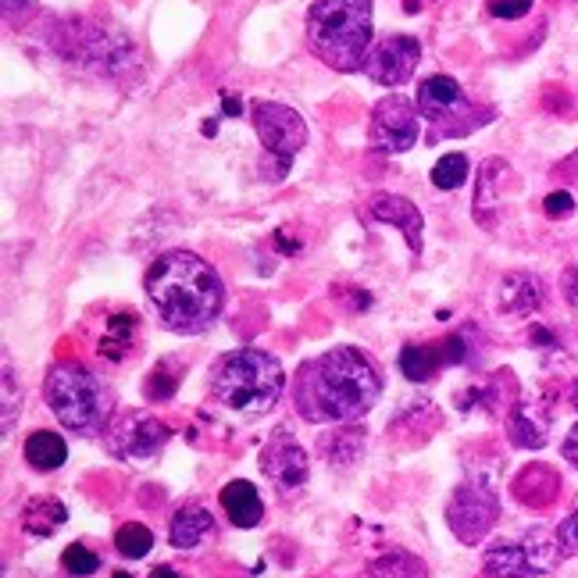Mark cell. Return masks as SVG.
I'll list each match as a JSON object with an SVG mask.
<instances>
[{
  "label": "cell",
  "mask_w": 578,
  "mask_h": 578,
  "mask_svg": "<svg viewBox=\"0 0 578 578\" xmlns=\"http://www.w3.org/2000/svg\"><path fill=\"white\" fill-rule=\"evenodd\" d=\"M383 397V375L357 346H332L303 361L293 378V407L311 425H350Z\"/></svg>",
  "instance_id": "6da1fadb"
},
{
  "label": "cell",
  "mask_w": 578,
  "mask_h": 578,
  "mask_svg": "<svg viewBox=\"0 0 578 578\" xmlns=\"http://www.w3.org/2000/svg\"><path fill=\"white\" fill-rule=\"evenodd\" d=\"M147 300L154 303L161 329L175 336H201L218 322L225 308V282L201 254L164 250L147 268Z\"/></svg>",
  "instance_id": "7a4b0ae2"
},
{
  "label": "cell",
  "mask_w": 578,
  "mask_h": 578,
  "mask_svg": "<svg viewBox=\"0 0 578 578\" xmlns=\"http://www.w3.org/2000/svg\"><path fill=\"white\" fill-rule=\"evenodd\" d=\"M375 40V0H314L308 47L332 72H357Z\"/></svg>",
  "instance_id": "3957f363"
},
{
  "label": "cell",
  "mask_w": 578,
  "mask_h": 578,
  "mask_svg": "<svg viewBox=\"0 0 578 578\" xmlns=\"http://www.w3.org/2000/svg\"><path fill=\"white\" fill-rule=\"evenodd\" d=\"M286 389V372L276 354L257 346H239L211 364V393L222 407L236 415L261 418L279 404Z\"/></svg>",
  "instance_id": "277c9868"
},
{
  "label": "cell",
  "mask_w": 578,
  "mask_h": 578,
  "mask_svg": "<svg viewBox=\"0 0 578 578\" xmlns=\"http://www.w3.org/2000/svg\"><path fill=\"white\" fill-rule=\"evenodd\" d=\"M43 397H47L54 418L75 436H97L111 421V393L79 361H57L43 378Z\"/></svg>",
  "instance_id": "5b68a950"
},
{
  "label": "cell",
  "mask_w": 578,
  "mask_h": 578,
  "mask_svg": "<svg viewBox=\"0 0 578 578\" xmlns=\"http://www.w3.org/2000/svg\"><path fill=\"white\" fill-rule=\"evenodd\" d=\"M418 115L429 121V143H439L447 136H468L475 132L485 121H493V108L490 104H475L471 100L458 79H450V75H429V79H421L418 86Z\"/></svg>",
  "instance_id": "8992f818"
},
{
  "label": "cell",
  "mask_w": 578,
  "mask_h": 578,
  "mask_svg": "<svg viewBox=\"0 0 578 578\" xmlns=\"http://www.w3.org/2000/svg\"><path fill=\"white\" fill-rule=\"evenodd\" d=\"M250 121L257 140L265 147V175L282 182L289 169H293L297 154L308 147V121L300 118V111L279 100H254Z\"/></svg>",
  "instance_id": "52a82bcc"
},
{
  "label": "cell",
  "mask_w": 578,
  "mask_h": 578,
  "mask_svg": "<svg viewBox=\"0 0 578 578\" xmlns=\"http://www.w3.org/2000/svg\"><path fill=\"white\" fill-rule=\"evenodd\" d=\"M500 518V496L490 482H461L453 490L450 504H447V525L464 546H475L490 536V528Z\"/></svg>",
  "instance_id": "ba28073f"
},
{
  "label": "cell",
  "mask_w": 578,
  "mask_h": 578,
  "mask_svg": "<svg viewBox=\"0 0 578 578\" xmlns=\"http://www.w3.org/2000/svg\"><path fill=\"white\" fill-rule=\"evenodd\" d=\"M560 557L557 539L546 543L543 532L528 536L525 543H493L482 557V568L490 578H550L554 560Z\"/></svg>",
  "instance_id": "9c48e42d"
},
{
  "label": "cell",
  "mask_w": 578,
  "mask_h": 578,
  "mask_svg": "<svg viewBox=\"0 0 578 578\" xmlns=\"http://www.w3.org/2000/svg\"><path fill=\"white\" fill-rule=\"evenodd\" d=\"M104 432H108L104 436V447H108L111 458H121V461H154L172 436L169 425L154 415H147V410H129V415H121Z\"/></svg>",
  "instance_id": "30bf717a"
},
{
  "label": "cell",
  "mask_w": 578,
  "mask_h": 578,
  "mask_svg": "<svg viewBox=\"0 0 578 578\" xmlns=\"http://www.w3.org/2000/svg\"><path fill=\"white\" fill-rule=\"evenodd\" d=\"M418 136H421L418 104H410L400 94H389L375 104L368 140L378 154H404V150L418 147Z\"/></svg>",
  "instance_id": "8fae6325"
},
{
  "label": "cell",
  "mask_w": 578,
  "mask_h": 578,
  "mask_svg": "<svg viewBox=\"0 0 578 578\" xmlns=\"http://www.w3.org/2000/svg\"><path fill=\"white\" fill-rule=\"evenodd\" d=\"M261 471L282 496H297L311 479L308 450L289 436V429H276V436H271L268 447L261 450Z\"/></svg>",
  "instance_id": "7c38bea8"
},
{
  "label": "cell",
  "mask_w": 578,
  "mask_h": 578,
  "mask_svg": "<svg viewBox=\"0 0 578 578\" xmlns=\"http://www.w3.org/2000/svg\"><path fill=\"white\" fill-rule=\"evenodd\" d=\"M418 61H421V43L415 36L397 33V36H386V40L375 43V47L368 51V57H364L361 72L378 86L397 89L410 79V75H415Z\"/></svg>",
  "instance_id": "4fadbf2b"
},
{
  "label": "cell",
  "mask_w": 578,
  "mask_h": 578,
  "mask_svg": "<svg viewBox=\"0 0 578 578\" xmlns=\"http://www.w3.org/2000/svg\"><path fill=\"white\" fill-rule=\"evenodd\" d=\"M368 215L375 222H386V225H397L404 233L407 247L415 257H421V233H425V218L415 201H407L400 193H375L368 201Z\"/></svg>",
  "instance_id": "5bb4252c"
},
{
  "label": "cell",
  "mask_w": 578,
  "mask_h": 578,
  "mask_svg": "<svg viewBox=\"0 0 578 578\" xmlns=\"http://www.w3.org/2000/svg\"><path fill=\"white\" fill-rule=\"evenodd\" d=\"M546 300V282L532 271H507L500 279V293H496V308L511 314V318H525L536 314Z\"/></svg>",
  "instance_id": "9a60e30c"
},
{
  "label": "cell",
  "mask_w": 578,
  "mask_h": 578,
  "mask_svg": "<svg viewBox=\"0 0 578 578\" xmlns=\"http://www.w3.org/2000/svg\"><path fill=\"white\" fill-rule=\"evenodd\" d=\"M511 175V164L504 158H485L475 175V201H471V215L482 229H496V207H500V182Z\"/></svg>",
  "instance_id": "2e32d148"
},
{
  "label": "cell",
  "mask_w": 578,
  "mask_h": 578,
  "mask_svg": "<svg viewBox=\"0 0 578 578\" xmlns=\"http://www.w3.org/2000/svg\"><path fill=\"white\" fill-rule=\"evenodd\" d=\"M507 436H511V443L522 447V450H543L546 443H550V418L543 415L539 404L518 400L511 407Z\"/></svg>",
  "instance_id": "e0dca14e"
},
{
  "label": "cell",
  "mask_w": 578,
  "mask_h": 578,
  "mask_svg": "<svg viewBox=\"0 0 578 578\" xmlns=\"http://www.w3.org/2000/svg\"><path fill=\"white\" fill-rule=\"evenodd\" d=\"M514 496L522 500L525 507L532 511H543V507H550L554 500L560 496V475L554 468H546V464H528L518 479H514Z\"/></svg>",
  "instance_id": "ac0fdd59"
},
{
  "label": "cell",
  "mask_w": 578,
  "mask_h": 578,
  "mask_svg": "<svg viewBox=\"0 0 578 578\" xmlns=\"http://www.w3.org/2000/svg\"><path fill=\"white\" fill-rule=\"evenodd\" d=\"M211 532H215V518H211V511L204 504H182L175 511V518L169 525V543L175 550H196Z\"/></svg>",
  "instance_id": "d6986e66"
},
{
  "label": "cell",
  "mask_w": 578,
  "mask_h": 578,
  "mask_svg": "<svg viewBox=\"0 0 578 578\" xmlns=\"http://www.w3.org/2000/svg\"><path fill=\"white\" fill-rule=\"evenodd\" d=\"M136 336H140V318H136V311H118L108 318V325H104L97 354L111 364H121L136 354Z\"/></svg>",
  "instance_id": "ffe728a7"
},
{
  "label": "cell",
  "mask_w": 578,
  "mask_h": 578,
  "mask_svg": "<svg viewBox=\"0 0 578 578\" xmlns=\"http://www.w3.org/2000/svg\"><path fill=\"white\" fill-rule=\"evenodd\" d=\"M222 507H225V514H229V522L236 528H254V525H261V518H265L261 493H257V485L247 482V479H233L229 485H225Z\"/></svg>",
  "instance_id": "44dd1931"
},
{
  "label": "cell",
  "mask_w": 578,
  "mask_h": 578,
  "mask_svg": "<svg viewBox=\"0 0 578 578\" xmlns=\"http://www.w3.org/2000/svg\"><path fill=\"white\" fill-rule=\"evenodd\" d=\"M65 522H68V507L61 504L57 496H33L22 511V528L29 536H40V539L54 536Z\"/></svg>",
  "instance_id": "7402d4cb"
},
{
  "label": "cell",
  "mask_w": 578,
  "mask_h": 578,
  "mask_svg": "<svg viewBox=\"0 0 578 578\" xmlns=\"http://www.w3.org/2000/svg\"><path fill=\"white\" fill-rule=\"evenodd\" d=\"M443 364H447L443 343H407L400 350V372L410 378V383H429Z\"/></svg>",
  "instance_id": "603a6c76"
},
{
  "label": "cell",
  "mask_w": 578,
  "mask_h": 578,
  "mask_svg": "<svg viewBox=\"0 0 578 578\" xmlns=\"http://www.w3.org/2000/svg\"><path fill=\"white\" fill-rule=\"evenodd\" d=\"M22 453H25V461L33 471H57L61 464L68 461L65 439H61L57 432H47V429H36L33 436H29Z\"/></svg>",
  "instance_id": "cb8c5ba5"
},
{
  "label": "cell",
  "mask_w": 578,
  "mask_h": 578,
  "mask_svg": "<svg viewBox=\"0 0 578 578\" xmlns=\"http://www.w3.org/2000/svg\"><path fill=\"white\" fill-rule=\"evenodd\" d=\"M372 575L375 578H429V565L400 546H389L386 554L372 557Z\"/></svg>",
  "instance_id": "d4e9b609"
},
{
  "label": "cell",
  "mask_w": 578,
  "mask_h": 578,
  "mask_svg": "<svg viewBox=\"0 0 578 578\" xmlns=\"http://www.w3.org/2000/svg\"><path fill=\"white\" fill-rule=\"evenodd\" d=\"M322 453H325V461L329 468L336 464V468H350L354 461H361V453H364V436L361 429H343V432H332V436H322Z\"/></svg>",
  "instance_id": "484cf974"
},
{
  "label": "cell",
  "mask_w": 578,
  "mask_h": 578,
  "mask_svg": "<svg viewBox=\"0 0 578 578\" xmlns=\"http://www.w3.org/2000/svg\"><path fill=\"white\" fill-rule=\"evenodd\" d=\"M115 546H118L121 557L140 560V557H147L150 550H154V532H150L147 525H140V522H129V525H121L115 532Z\"/></svg>",
  "instance_id": "4316f807"
},
{
  "label": "cell",
  "mask_w": 578,
  "mask_h": 578,
  "mask_svg": "<svg viewBox=\"0 0 578 578\" xmlns=\"http://www.w3.org/2000/svg\"><path fill=\"white\" fill-rule=\"evenodd\" d=\"M468 175H471V164H468V158L464 154H447V158H439L436 164H432V186L436 190H461L464 182H468Z\"/></svg>",
  "instance_id": "83f0119b"
},
{
  "label": "cell",
  "mask_w": 578,
  "mask_h": 578,
  "mask_svg": "<svg viewBox=\"0 0 578 578\" xmlns=\"http://www.w3.org/2000/svg\"><path fill=\"white\" fill-rule=\"evenodd\" d=\"M61 568H65V575H72V578H89V575L100 571V557L89 550V546L72 543L68 550L61 554Z\"/></svg>",
  "instance_id": "f1b7e54d"
},
{
  "label": "cell",
  "mask_w": 578,
  "mask_h": 578,
  "mask_svg": "<svg viewBox=\"0 0 578 578\" xmlns=\"http://www.w3.org/2000/svg\"><path fill=\"white\" fill-rule=\"evenodd\" d=\"M179 386V375L172 372V361L154 364V372L147 375V400H169Z\"/></svg>",
  "instance_id": "f546056e"
},
{
  "label": "cell",
  "mask_w": 578,
  "mask_h": 578,
  "mask_svg": "<svg viewBox=\"0 0 578 578\" xmlns=\"http://www.w3.org/2000/svg\"><path fill=\"white\" fill-rule=\"evenodd\" d=\"M22 415V389H14V372L4 364V432L14 429V418Z\"/></svg>",
  "instance_id": "4dcf8cb0"
},
{
  "label": "cell",
  "mask_w": 578,
  "mask_h": 578,
  "mask_svg": "<svg viewBox=\"0 0 578 578\" xmlns=\"http://www.w3.org/2000/svg\"><path fill=\"white\" fill-rule=\"evenodd\" d=\"M485 11L500 22H518L532 11V0H485Z\"/></svg>",
  "instance_id": "1f68e13d"
},
{
  "label": "cell",
  "mask_w": 578,
  "mask_h": 578,
  "mask_svg": "<svg viewBox=\"0 0 578 578\" xmlns=\"http://www.w3.org/2000/svg\"><path fill=\"white\" fill-rule=\"evenodd\" d=\"M543 215H546V218H554V222L571 218V215H575V196H571V190H554V193H546V201H543Z\"/></svg>",
  "instance_id": "d6a6232c"
},
{
  "label": "cell",
  "mask_w": 578,
  "mask_h": 578,
  "mask_svg": "<svg viewBox=\"0 0 578 578\" xmlns=\"http://www.w3.org/2000/svg\"><path fill=\"white\" fill-rule=\"evenodd\" d=\"M557 546H560V557H578V507L568 514L565 522L557 525Z\"/></svg>",
  "instance_id": "836d02e7"
},
{
  "label": "cell",
  "mask_w": 578,
  "mask_h": 578,
  "mask_svg": "<svg viewBox=\"0 0 578 578\" xmlns=\"http://www.w3.org/2000/svg\"><path fill=\"white\" fill-rule=\"evenodd\" d=\"M33 11H36V0H4V25L22 29Z\"/></svg>",
  "instance_id": "e575fe53"
},
{
  "label": "cell",
  "mask_w": 578,
  "mask_h": 578,
  "mask_svg": "<svg viewBox=\"0 0 578 578\" xmlns=\"http://www.w3.org/2000/svg\"><path fill=\"white\" fill-rule=\"evenodd\" d=\"M443 343V357L447 364H464L468 361V346H464V336L458 332V336H447V340H439Z\"/></svg>",
  "instance_id": "d590c367"
},
{
  "label": "cell",
  "mask_w": 578,
  "mask_h": 578,
  "mask_svg": "<svg viewBox=\"0 0 578 578\" xmlns=\"http://www.w3.org/2000/svg\"><path fill=\"white\" fill-rule=\"evenodd\" d=\"M554 179L568 182V186L578 190V150H575V154H568L560 164H554Z\"/></svg>",
  "instance_id": "8d00e7d4"
},
{
  "label": "cell",
  "mask_w": 578,
  "mask_h": 578,
  "mask_svg": "<svg viewBox=\"0 0 578 578\" xmlns=\"http://www.w3.org/2000/svg\"><path fill=\"white\" fill-rule=\"evenodd\" d=\"M560 293H565V300H568L571 308L578 311V265L568 268L565 276H560Z\"/></svg>",
  "instance_id": "74e56055"
},
{
  "label": "cell",
  "mask_w": 578,
  "mask_h": 578,
  "mask_svg": "<svg viewBox=\"0 0 578 578\" xmlns=\"http://www.w3.org/2000/svg\"><path fill=\"white\" fill-rule=\"evenodd\" d=\"M528 340L536 343V346H543V350H550V346H557V340H554V332L550 329H543V325H532L528 329Z\"/></svg>",
  "instance_id": "f35d334b"
},
{
  "label": "cell",
  "mask_w": 578,
  "mask_h": 578,
  "mask_svg": "<svg viewBox=\"0 0 578 578\" xmlns=\"http://www.w3.org/2000/svg\"><path fill=\"white\" fill-rule=\"evenodd\" d=\"M560 450H565V458L578 468V425H575V429L568 432V439H565V447H560Z\"/></svg>",
  "instance_id": "ab89813d"
},
{
  "label": "cell",
  "mask_w": 578,
  "mask_h": 578,
  "mask_svg": "<svg viewBox=\"0 0 578 578\" xmlns=\"http://www.w3.org/2000/svg\"><path fill=\"white\" fill-rule=\"evenodd\" d=\"M222 108H225V115H233V118L243 115V104H239L236 97H225V100H222Z\"/></svg>",
  "instance_id": "60d3db41"
},
{
  "label": "cell",
  "mask_w": 578,
  "mask_h": 578,
  "mask_svg": "<svg viewBox=\"0 0 578 578\" xmlns=\"http://www.w3.org/2000/svg\"><path fill=\"white\" fill-rule=\"evenodd\" d=\"M147 578H182L175 568H169V565H161V568H154V571H150Z\"/></svg>",
  "instance_id": "b9f144b4"
},
{
  "label": "cell",
  "mask_w": 578,
  "mask_h": 578,
  "mask_svg": "<svg viewBox=\"0 0 578 578\" xmlns=\"http://www.w3.org/2000/svg\"><path fill=\"white\" fill-rule=\"evenodd\" d=\"M421 8H425L421 0H404V11H407V14H418Z\"/></svg>",
  "instance_id": "7bdbcfd3"
},
{
  "label": "cell",
  "mask_w": 578,
  "mask_h": 578,
  "mask_svg": "<svg viewBox=\"0 0 578 578\" xmlns=\"http://www.w3.org/2000/svg\"><path fill=\"white\" fill-rule=\"evenodd\" d=\"M571 404H575V410H578V378H575V386H571Z\"/></svg>",
  "instance_id": "ee69618b"
},
{
  "label": "cell",
  "mask_w": 578,
  "mask_h": 578,
  "mask_svg": "<svg viewBox=\"0 0 578 578\" xmlns=\"http://www.w3.org/2000/svg\"><path fill=\"white\" fill-rule=\"evenodd\" d=\"M111 578H129V575H126V571H115Z\"/></svg>",
  "instance_id": "f6af8a7d"
}]
</instances>
